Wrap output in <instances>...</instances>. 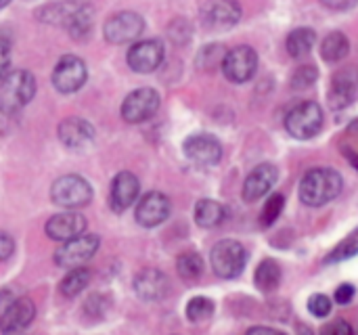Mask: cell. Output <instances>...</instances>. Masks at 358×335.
I'll use <instances>...</instances> for the list:
<instances>
[{
	"label": "cell",
	"mask_w": 358,
	"mask_h": 335,
	"mask_svg": "<svg viewBox=\"0 0 358 335\" xmlns=\"http://www.w3.org/2000/svg\"><path fill=\"white\" fill-rule=\"evenodd\" d=\"M308 311L317 317V319H325L331 313V300L325 294H315L308 300Z\"/></svg>",
	"instance_id": "35"
},
{
	"label": "cell",
	"mask_w": 358,
	"mask_h": 335,
	"mask_svg": "<svg viewBox=\"0 0 358 335\" xmlns=\"http://www.w3.org/2000/svg\"><path fill=\"white\" fill-rule=\"evenodd\" d=\"M358 97V71L355 67H346L340 69L334 78H331V86H329V97L327 103L334 111H340L348 105H352Z\"/></svg>",
	"instance_id": "13"
},
{
	"label": "cell",
	"mask_w": 358,
	"mask_h": 335,
	"mask_svg": "<svg viewBox=\"0 0 358 335\" xmlns=\"http://www.w3.org/2000/svg\"><path fill=\"white\" fill-rule=\"evenodd\" d=\"M159 109V94L153 88H138L130 92L122 103V117L128 124H141L155 115Z\"/></svg>",
	"instance_id": "11"
},
{
	"label": "cell",
	"mask_w": 358,
	"mask_h": 335,
	"mask_svg": "<svg viewBox=\"0 0 358 335\" xmlns=\"http://www.w3.org/2000/svg\"><path fill=\"white\" fill-rule=\"evenodd\" d=\"M86 229V218L78 212H63L55 214L46 222V235L55 241H69L73 237L84 235Z\"/></svg>",
	"instance_id": "21"
},
{
	"label": "cell",
	"mask_w": 358,
	"mask_h": 335,
	"mask_svg": "<svg viewBox=\"0 0 358 335\" xmlns=\"http://www.w3.org/2000/svg\"><path fill=\"white\" fill-rule=\"evenodd\" d=\"M254 281H256V287L260 292H264V294L275 292L279 287V283H281V266L275 260H271V258L262 260L260 266L256 269Z\"/></svg>",
	"instance_id": "25"
},
{
	"label": "cell",
	"mask_w": 358,
	"mask_h": 335,
	"mask_svg": "<svg viewBox=\"0 0 358 335\" xmlns=\"http://www.w3.org/2000/svg\"><path fill=\"white\" fill-rule=\"evenodd\" d=\"M348 52H350V42H348L346 34H342V31H331L321 44V55L329 63H338V61L346 59Z\"/></svg>",
	"instance_id": "26"
},
{
	"label": "cell",
	"mask_w": 358,
	"mask_h": 335,
	"mask_svg": "<svg viewBox=\"0 0 358 335\" xmlns=\"http://www.w3.org/2000/svg\"><path fill=\"white\" fill-rule=\"evenodd\" d=\"M13 252H15V241H13V237H10L8 233L0 231V262L8 260V258L13 256Z\"/></svg>",
	"instance_id": "37"
},
{
	"label": "cell",
	"mask_w": 358,
	"mask_h": 335,
	"mask_svg": "<svg viewBox=\"0 0 358 335\" xmlns=\"http://www.w3.org/2000/svg\"><path fill=\"white\" fill-rule=\"evenodd\" d=\"M134 216H136V222L145 229L159 227L170 216V199L159 191H151L141 197L134 210Z\"/></svg>",
	"instance_id": "16"
},
{
	"label": "cell",
	"mask_w": 358,
	"mask_h": 335,
	"mask_svg": "<svg viewBox=\"0 0 358 335\" xmlns=\"http://www.w3.org/2000/svg\"><path fill=\"white\" fill-rule=\"evenodd\" d=\"M10 67V44L6 40H0V80L8 73Z\"/></svg>",
	"instance_id": "38"
},
{
	"label": "cell",
	"mask_w": 358,
	"mask_h": 335,
	"mask_svg": "<svg viewBox=\"0 0 358 335\" xmlns=\"http://www.w3.org/2000/svg\"><path fill=\"white\" fill-rule=\"evenodd\" d=\"M143 29H145V21L138 13L122 10L105 21L103 34L105 40L111 44H126V42H134L143 34Z\"/></svg>",
	"instance_id": "9"
},
{
	"label": "cell",
	"mask_w": 358,
	"mask_h": 335,
	"mask_svg": "<svg viewBox=\"0 0 358 335\" xmlns=\"http://www.w3.org/2000/svg\"><path fill=\"white\" fill-rule=\"evenodd\" d=\"M109 308H111V300H109L105 294H92V296H88V300L84 302L82 313H84V317H86L88 321L96 323V321H103V319L107 317Z\"/></svg>",
	"instance_id": "30"
},
{
	"label": "cell",
	"mask_w": 358,
	"mask_h": 335,
	"mask_svg": "<svg viewBox=\"0 0 358 335\" xmlns=\"http://www.w3.org/2000/svg\"><path fill=\"white\" fill-rule=\"evenodd\" d=\"M317 78H319V71H317L315 65H302V67H298V69L294 71V76H292V86L298 88V90H304V88L313 86V84L317 82Z\"/></svg>",
	"instance_id": "33"
},
{
	"label": "cell",
	"mask_w": 358,
	"mask_h": 335,
	"mask_svg": "<svg viewBox=\"0 0 358 335\" xmlns=\"http://www.w3.org/2000/svg\"><path fill=\"white\" fill-rule=\"evenodd\" d=\"M185 155L197 166H216L222 157V145L212 134H193L182 145Z\"/></svg>",
	"instance_id": "15"
},
{
	"label": "cell",
	"mask_w": 358,
	"mask_h": 335,
	"mask_svg": "<svg viewBox=\"0 0 358 335\" xmlns=\"http://www.w3.org/2000/svg\"><path fill=\"white\" fill-rule=\"evenodd\" d=\"M355 294H357L355 285L344 283V285H340V287L336 290V302H338V304H350L352 298H355Z\"/></svg>",
	"instance_id": "39"
},
{
	"label": "cell",
	"mask_w": 358,
	"mask_h": 335,
	"mask_svg": "<svg viewBox=\"0 0 358 335\" xmlns=\"http://www.w3.org/2000/svg\"><path fill=\"white\" fill-rule=\"evenodd\" d=\"M350 132H358V120L352 124V126H350Z\"/></svg>",
	"instance_id": "44"
},
{
	"label": "cell",
	"mask_w": 358,
	"mask_h": 335,
	"mask_svg": "<svg viewBox=\"0 0 358 335\" xmlns=\"http://www.w3.org/2000/svg\"><path fill=\"white\" fill-rule=\"evenodd\" d=\"M38 19L50 25L65 27L73 38L82 40L92 31V6L82 0H61L38 10Z\"/></svg>",
	"instance_id": "1"
},
{
	"label": "cell",
	"mask_w": 358,
	"mask_h": 335,
	"mask_svg": "<svg viewBox=\"0 0 358 335\" xmlns=\"http://www.w3.org/2000/svg\"><path fill=\"white\" fill-rule=\"evenodd\" d=\"M241 19V6L237 0H208L201 6V21L210 29H229Z\"/></svg>",
	"instance_id": "12"
},
{
	"label": "cell",
	"mask_w": 358,
	"mask_h": 335,
	"mask_svg": "<svg viewBox=\"0 0 358 335\" xmlns=\"http://www.w3.org/2000/svg\"><path fill=\"white\" fill-rule=\"evenodd\" d=\"M315 42H317L315 29H310V27H298V29H294L287 36V52L294 59H302V57H306L313 50Z\"/></svg>",
	"instance_id": "24"
},
{
	"label": "cell",
	"mask_w": 358,
	"mask_h": 335,
	"mask_svg": "<svg viewBox=\"0 0 358 335\" xmlns=\"http://www.w3.org/2000/svg\"><path fill=\"white\" fill-rule=\"evenodd\" d=\"M224 48L220 46V44H210V46H206L201 52H199V65L203 67V69H212L216 63H220L222 65V59H224Z\"/></svg>",
	"instance_id": "34"
},
{
	"label": "cell",
	"mask_w": 358,
	"mask_h": 335,
	"mask_svg": "<svg viewBox=\"0 0 358 335\" xmlns=\"http://www.w3.org/2000/svg\"><path fill=\"white\" fill-rule=\"evenodd\" d=\"M141 193L138 178L132 172H120L115 174L111 183V193H109V206L113 212H124L128 210Z\"/></svg>",
	"instance_id": "20"
},
{
	"label": "cell",
	"mask_w": 358,
	"mask_h": 335,
	"mask_svg": "<svg viewBox=\"0 0 358 335\" xmlns=\"http://www.w3.org/2000/svg\"><path fill=\"white\" fill-rule=\"evenodd\" d=\"M210 262L220 279H237L248 264V252L239 241L222 239L212 248Z\"/></svg>",
	"instance_id": "4"
},
{
	"label": "cell",
	"mask_w": 358,
	"mask_h": 335,
	"mask_svg": "<svg viewBox=\"0 0 358 335\" xmlns=\"http://www.w3.org/2000/svg\"><path fill=\"white\" fill-rule=\"evenodd\" d=\"M57 134H59V141L67 149H84L92 143L94 128L90 122H86L82 117H67L59 124Z\"/></svg>",
	"instance_id": "22"
},
{
	"label": "cell",
	"mask_w": 358,
	"mask_h": 335,
	"mask_svg": "<svg viewBox=\"0 0 358 335\" xmlns=\"http://www.w3.org/2000/svg\"><path fill=\"white\" fill-rule=\"evenodd\" d=\"M214 315V302L210 298L197 296L193 300H189L187 304V319L191 323H203Z\"/></svg>",
	"instance_id": "32"
},
{
	"label": "cell",
	"mask_w": 358,
	"mask_h": 335,
	"mask_svg": "<svg viewBox=\"0 0 358 335\" xmlns=\"http://www.w3.org/2000/svg\"><path fill=\"white\" fill-rule=\"evenodd\" d=\"M344 180L334 168H313L304 174L300 183V199L310 208H321L338 199Z\"/></svg>",
	"instance_id": "2"
},
{
	"label": "cell",
	"mask_w": 358,
	"mask_h": 335,
	"mask_svg": "<svg viewBox=\"0 0 358 335\" xmlns=\"http://www.w3.org/2000/svg\"><path fill=\"white\" fill-rule=\"evenodd\" d=\"M323 6L331 8V10H350L358 4V0H321Z\"/></svg>",
	"instance_id": "40"
},
{
	"label": "cell",
	"mask_w": 358,
	"mask_h": 335,
	"mask_svg": "<svg viewBox=\"0 0 358 335\" xmlns=\"http://www.w3.org/2000/svg\"><path fill=\"white\" fill-rule=\"evenodd\" d=\"M258 69V55L252 46H235L222 59V71L233 84H243L254 78Z\"/></svg>",
	"instance_id": "8"
},
{
	"label": "cell",
	"mask_w": 358,
	"mask_h": 335,
	"mask_svg": "<svg viewBox=\"0 0 358 335\" xmlns=\"http://www.w3.org/2000/svg\"><path fill=\"white\" fill-rule=\"evenodd\" d=\"M8 2H10V0H0V8H2V6H6Z\"/></svg>",
	"instance_id": "45"
},
{
	"label": "cell",
	"mask_w": 358,
	"mask_h": 335,
	"mask_svg": "<svg viewBox=\"0 0 358 335\" xmlns=\"http://www.w3.org/2000/svg\"><path fill=\"white\" fill-rule=\"evenodd\" d=\"M277 178H279L277 166H273V164H260V166H256L248 174V178L243 183V199L248 204L260 201L275 187Z\"/></svg>",
	"instance_id": "19"
},
{
	"label": "cell",
	"mask_w": 358,
	"mask_h": 335,
	"mask_svg": "<svg viewBox=\"0 0 358 335\" xmlns=\"http://www.w3.org/2000/svg\"><path fill=\"white\" fill-rule=\"evenodd\" d=\"M134 294L143 300V302H159L168 296L170 292V281L168 277L157 271V269H143L136 277H134Z\"/></svg>",
	"instance_id": "18"
},
{
	"label": "cell",
	"mask_w": 358,
	"mask_h": 335,
	"mask_svg": "<svg viewBox=\"0 0 358 335\" xmlns=\"http://www.w3.org/2000/svg\"><path fill=\"white\" fill-rule=\"evenodd\" d=\"M101 245V239L96 235H80L69 241H65L55 252V262L61 269H80L84 262H88Z\"/></svg>",
	"instance_id": "7"
},
{
	"label": "cell",
	"mask_w": 358,
	"mask_h": 335,
	"mask_svg": "<svg viewBox=\"0 0 358 335\" xmlns=\"http://www.w3.org/2000/svg\"><path fill=\"white\" fill-rule=\"evenodd\" d=\"M283 206H285V197H283L281 193L271 195V197L266 199L262 212H260V227H262V229H271V227L279 220V216H281V212H283Z\"/></svg>",
	"instance_id": "31"
},
{
	"label": "cell",
	"mask_w": 358,
	"mask_h": 335,
	"mask_svg": "<svg viewBox=\"0 0 358 335\" xmlns=\"http://www.w3.org/2000/svg\"><path fill=\"white\" fill-rule=\"evenodd\" d=\"M319 335H355V329H352V325H350L348 321L338 319V321H334V323L325 325Z\"/></svg>",
	"instance_id": "36"
},
{
	"label": "cell",
	"mask_w": 358,
	"mask_h": 335,
	"mask_svg": "<svg viewBox=\"0 0 358 335\" xmlns=\"http://www.w3.org/2000/svg\"><path fill=\"white\" fill-rule=\"evenodd\" d=\"M164 61V44L159 40H143L128 50V65L138 73L155 71Z\"/></svg>",
	"instance_id": "17"
},
{
	"label": "cell",
	"mask_w": 358,
	"mask_h": 335,
	"mask_svg": "<svg viewBox=\"0 0 358 335\" xmlns=\"http://www.w3.org/2000/svg\"><path fill=\"white\" fill-rule=\"evenodd\" d=\"M86 78H88L86 63L76 55L61 57L52 71V84L63 94H71V92L80 90L86 84Z\"/></svg>",
	"instance_id": "10"
},
{
	"label": "cell",
	"mask_w": 358,
	"mask_h": 335,
	"mask_svg": "<svg viewBox=\"0 0 358 335\" xmlns=\"http://www.w3.org/2000/svg\"><path fill=\"white\" fill-rule=\"evenodd\" d=\"M176 271L185 281H195L203 273V258L197 252H185L176 260Z\"/></svg>",
	"instance_id": "28"
},
{
	"label": "cell",
	"mask_w": 358,
	"mask_h": 335,
	"mask_svg": "<svg viewBox=\"0 0 358 335\" xmlns=\"http://www.w3.org/2000/svg\"><path fill=\"white\" fill-rule=\"evenodd\" d=\"M285 128L294 138L308 141L317 136L323 128V109L315 101H304L296 105L287 117H285Z\"/></svg>",
	"instance_id": "5"
},
{
	"label": "cell",
	"mask_w": 358,
	"mask_h": 335,
	"mask_svg": "<svg viewBox=\"0 0 358 335\" xmlns=\"http://www.w3.org/2000/svg\"><path fill=\"white\" fill-rule=\"evenodd\" d=\"M227 218V210L222 204L214 201V199H201L195 206V222L201 229H214L218 224H222Z\"/></svg>",
	"instance_id": "23"
},
{
	"label": "cell",
	"mask_w": 358,
	"mask_h": 335,
	"mask_svg": "<svg viewBox=\"0 0 358 335\" xmlns=\"http://www.w3.org/2000/svg\"><path fill=\"white\" fill-rule=\"evenodd\" d=\"M36 94V78L25 69L8 71L0 80V109L8 115L21 111Z\"/></svg>",
	"instance_id": "3"
},
{
	"label": "cell",
	"mask_w": 358,
	"mask_h": 335,
	"mask_svg": "<svg viewBox=\"0 0 358 335\" xmlns=\"http://www.w3.org/2000/svg\"><path fill=\"white\" fill-rule=\"evenodd\" d=\"M298 334H300V335H313V332H310L308 327H304V325H300V329H298Z\"/></svg>",
	"instance_id": "43"
},
{
	"label": "cell",
	"mask_w": 358,
	"mask_h": 335,
	"mask_svg": "<svg viewBox=\"0 0 358 335\" xmlns=\"http://www.w3.org/2000/svg\"><path fill=\"white\" fill-rule=\"evenodd\" d=\"M36 317V306L29 298H15L6 311L0 315V334L19 335L23 334Z\"/></svg>",
	"instance_id": "14"
},
{
	"label": "cell",
	"mask_w": 358,
	"mask_h": 335,
	"mask_svg": "<svg viewBox=\"0 0 358 335\" xmlns=\"http://www.w3.org/2000/svg\"><path fill=\"white\" fill-rule=\"evenodd\" d=\"M50 199L61 208H82L92 199V187L78 174L61 176L50 187Z\"/></svg>",
	"instance_id": "6"
},
{
	"label": "cell",
	"mask_w": 358,
	"mask_h": 335,
	"mask_svg": "<svg viewBox=\"0 0 358 335\" xmlns=\"http://www.w3.org/2000/svg\"><path fill=\"white\" fill-rule=\"evenodd\" d=\"M344 153L348 155V159H350V164H352V166H355V168H357V170H358V155H357V153H355V151H350V149H346Z\"/></svg>",
	"instance_id": "42"
},
{
	"label": "cell",
	"mask_w": 358,
	"mask_h": 335,
	"mask_svg": "<svg viewBox=\"0 0 358 335\" xmlns=\"http://www.w3.org/2000/svg\"><path fill=\"white\" fill-rule=\"evenodd\" d=\"M245 335H287L279 329H273V327H252Z\"/></svg>",
	"instance_id": "41"
},
{
	"label": "cell",
	"mask_w": 358,
	"mask_h": 335,
	"mask_svg": "<svg viewBox=\"0 0 358 335\" xmlns=\"http://www.w3.org/2000/svg\"><path fill=\"white\" fill-rule=\"evenodd\" d=\"M88 283H90V271H88V269H84V266L71 269V271L65 275V279L61 281L59 292H61V296H65V298H76V296H80V294L88 287Z\"/></svg>",
	"instance_id": "27"
},
{
	"label": "cell",
	"mask_w": 358,
	"mask_h": 335,
	"mask_svg": "<svg viewBox=\"0 0 358 335\" xmlns=\"http://www.w3.org/2000/svg\"><path fill=\"white\" fill-rule=\"evenodd\" d=\"M358 254V229H355L344 241H340L331 252L329 256L325 258L327 264H338V262H344V260H350Z\"/></svg>",
	"instance_id": "29"
}]
</instances>
